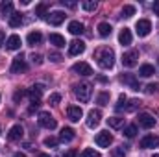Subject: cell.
<instances>
[{"instance_id": "ee69618b", "label": "cell", "mask_w": 159, "mask_h": 157, "mask_svg": "<svg viewBox=\"0 0 159 157\" xmlns=\"http://www.w3.org/2000/svg\"><path fill=\"white\" fill-rule=\"evenodd\" d=\"M63 157H78V152H76L74 148H70V150H69V152H67Z\"/></svg>"}, {"instance_id": "ffe728a7", "label": "cell", "mask_w": 159, "mask_h": 157, "mask_svg": "<svg viewBox=\"0 0 159 157\" xmlns=\"http://www.w3.org/2000/svg\"><path fill=\"white\" fill-rule=\"evenodd\" d=\"M111 32H113V28H111L109 22H100V24H98V35H100V37H109Z\"/></svg>"}, {"instance_id": "6da1fadb", "label": "cell", "mask_w": 159, "mask_h": 157, "mask_svg": "<svg viewBox=\"0 0 159 157\" xmlns=\"http://www.w3.org/2000/svg\"><path fill=\"white\" fill-rule=\"evenodd\" d=\"M96 63L102 69H113V65H115V52L111 48H100L96 52Z\"/></svg>"}, {"instance_id": "b9f144b4", "label": "cell", "mask_w": 159, "mask_h": 157, "mask_svg": "<svg viewBox=\"0 0 159 157\" xmlns=\"http://www.w3.org/2000/svg\"><path fill=\"white\" fill-rule=\"evenodd\" d=\"M32 61H34L35 65H41V63H43V57H41L39 54H32Z\"/></svg>"}, {"instance_id": "cb8c5ba5", "label": "cell", "mask_w": 159, "mask_h": 157, "mask_svg": "<svg viewBox=\"0 0 159 157\" xmlns=\"http://www.w3.org/2000/svg\"><path fill=\"white\" fill-rule=\"evenodd\" d=\"M83 24L81 22H78V20H72L70 24H69V32L72 34V35H80V34H83Z\"/></svg>"}, {"instance_id": "52a82bcc", "label": "cell", "mask_w": 159, "mask_h": 157, "mask_svg": "<svg viewBox=\"0 0 159 157\" xmlns=\"http://www.w3.org/2000/svg\"><path fill=\"white\" fill-rule=\"evenodd\" d=\"M137 122H139V126L144 128V129H150V128L156 126V118L152 117L150 113H141V115L137 117Z\"/></svg>"}, {"instance_id": "7dc6e473", "label": "cell", "mask_w": 159, "mask_h": 157, "mask_svg": "<svg viewBox=\"0 0 159 157\" xmlns=\"http://www.w3.org/2000/svg\"><path fill=\"white\" fill-rule=\"evenodd\" d=\"M4 39H6V34H4V32H0V46L4 44Z\"/></svg>"}, {"instance_id": "d4e9b609", "label": "cell", "mask_w": 159, "mask_h": 157, "mask_svg": "<svg viewBox=\"0 0 159 157\" xmlns=\"http://www.w3.org/2000/svg\"><path fill=\"white\" fill-rule=\"evenodd\" d=\"M26 39H28V44L35 46V44H41V41H43V35H41V32H30Z\"/></svg>"}, {"instance_id": "ba28073f", "label": "cell", "mask_w": 159, "mask_h": 157, "mask_svg": "<svg viewBox=\"0 0 159 157\" xmlns=\"http://www.w3.org/2000/svg\"><path fill=\"white\" fill-rule=\"evenodd\" d=\"M72 72H76L80 76H91V74H93V69H91L89 63L80 61V63H74V65H72Z\"/></svg>"}, {"instance_id": "60d3db41", "label": "cell", "mask_w": 159, "mask_h": 157, "mask_svg": "<svg viewBox=\"0 0 159 157\" xmlns=\"http://www.w3.org/2000/svg\"><path fill=\"white\" fill-rule=\"evenodd\" d=\"M113 157H126V150L120 146V148H115L113 150Z\"/></svg>"}, {"instance_id": "e575fe53", "label": "cell", "mask_w": 159, "mask_h": 157, "mask_svg": "<svg viewBox=\"0 0 159 157\" xmlns=\"http://www.w3.org/2000/svg\"><path fill=\"white\" fill-rule=\"evenodd\" d=\"M139 105H141V102H139V100H129V104H128V105H124V109H126V111H135Z\"/></svg>"}, {"instance_id": "74e56055", "label": "cell", "mask_w": 159, "mask_h": 157, "mask_svg": "<svg viewBox=\"0 0 159 157\" xmlns=\"http://www.w3.org/2000/svg\"><path fill=\"white\" fill-rule=\"evenodd\" d=\"M48 102H50L52 105H57V104L61 102V94H57V92H54V94H50V98H48Z\"/></svg>"}, {"instance_id": "9a60e30c", "label": "cell", "mask_w": 159, "mask_h": 157, "mask_svg": "<svg viewBox=\"0 0 159 157\" xmlns=\"http://www.w3.org/2000/svg\"><path fill=\"white\" fill-rule=\"evenodd\" d=\"M67 117L70 118L72 122H78L80 118L83 117V111H81L80 105H69L67 107Z\"/></svg>"}, {"instance_id": "f546056e", "label": "cell", "mask_w": 159, "mask_h": 157, "mask_svg": "<svg viewBox=\"0 0 159 157\" xmlns=\"http://www.w3.org/2000/svg\"><path fill=\"white\" fill-rule=\"evenodd\" d=\"M96 6H98V4H96L94 0H85V2H81V7H83L85 11H94Z\"/></svg>"}, {"instance_id": "d6a6232c", "label": "cell", "mask_w": 159, "mask_h": 157, "mask_svg": "<svg viewBox=\"0 0 159 157\" xmlns=\"http://www.w3.org/2000/svg\"><path fill=\"white\" fill-rule=\"evenodd\" d=\"M46 7H48V4H39V6L35 7V15H37L39 19H44V17H46V15H44V13H46Z\"/></svg>"}, {"instance_id": "d6986e66", "label": "cell", "mask_w": 159, "mask_h": 157, "mask_svg": "<svg viewBox=\"0 0 159 157\" xmlns=\"http://www.w3.org/2000/svg\"><path fill=\"white\" fill-rule=\"evenodd\" d=\"M131 32L128 30V28H124V30H120L119 34V43L122 44V46H128V44H131Z\"/></svg>"}, {"instance_id": "2e32d148", "label": "cell", "mask_w": 159, "mask_h": 157, "mask_svg": "<svg viewBox=\"0 0 159 157\" xmlns=\"http://www.w3.org/2000/svg\"><path fill=\"white\" fill-rule=\"evenodd\" d=\"M120 81L122 83H126L129 89H133V91H139L141 87H139V81H137V78L133 76V74H122L120 76Z\"/></svg>"}, {"instance_id": "7402d4cb", "label": "cell", "mask_w": 159, "mask_h": 157, "mask_svg": "<svg viewBox=\"0 0 159 157\" xmlns=\"http://www.w3.org/2000/svg\"><path fill=\"white\" fill-rule=\"evenodd\" d=\"M72 139H74V129H72V128H63V129H61V135H59V141L70 142Z\"/></svg>"}, {"instance_id": "603a6c76", "label": "cell", "mask_w": 159, "mask_h": 157, "mask_svg": "<svg viewBox=\"0 0 159 157\" xmlns=\"http://www.w3.org/2000/svg\"><path fill=\"white\" fill-rule=\"evenodd\" d=\"M0 13H2L4 17H6V15L11 17V15H13V2H9V0L2 2V4H0Z\"/></svg>"}, {"instance_id": "8fae6325", "label": "cell", "mask_w": 159, "mask_h": 157, "mask_svg": "<svg viewBox=\"0 0 159 157\" xmlns=\"http://www.w3.org/2000/svg\"><path fill=\"white\" fill-rule=\"evenodd\" d=\"M85 52V43L80 39H74L72 43H69V54L70 56H80Z\"/></svg>"}, {"instance_id": "f35d334b", "label": "cell", "mask_w": 159, "mask_h": 157, "mask_svg": "<svg viewBox=\"0 0 159 157\" xmlns=\"http://www.w3.org/2000/svg\"><path fill=\"white\" fill-rule=\"evenodd\" d=\"M24 94H26V91H15V94H13V102L19 104V102L24 98Z\"/></svg>"}, {"instance_id": "5b68a950", "label": "cell", "mask_w": 159, "mask_h": 157, "mask_svg": "<svg viewBox=\"0 0 159 157\" xmlns=\"http://www.w3.org/2000/svg\"><path fill=\"white\" fill-rule=\"evenodd\" d=\"M150 30H152V22H150L148 19H141V20H137V24H135V32H137L139 37H146V35L150 34Z\"/></svg>"}, {"instance_id": "e0dca14e", "label": "cell", "mask_w": 159, "mask_h": 157, "mask_svg": "<svg viewBox=\"0 0 159 157\" xmlns=\"http://www.w3.org/2000/svg\"><path fill=\"white\" fill-rule=\"evenodd\" d=\"M63 20H65V13H63V11H52V13H48V22H50V24L59 26Z\"/></svg>"}, {"instance_id": "ab89813d", "label": "cell", "mask_w": 159, "mask_h": 157, "mask_svg": "<svg viewBox=\"0 0 159 157\" xmlns=\"http://www.w3.org/2000/svg\"><path fill=\"white\" fill-rule=\"evenodd\" d=\"M156 91H157V83H148V85H146V89H144V92H146V94H154Z\"/></svg>"}, {"instance_id": "8992f818", "label": "cell", "mask_w": 159, "mask_h": 157, "mask_svg": "<svg viewBox=\"0 0 159 157\" xmlns=\"http://www.w3.org/2000/svg\"><path fill=\"white\" fill-rule=\"evenodd\" d=\"M139 146H141L143 150H150V148H157V146H159V137H156V135H144V137L141 139V142H139Z\"/></svg>"}, {"instance_id": "9c48e42d", "label": "cell", "mask_w": 159, "mask_h": 157, "mask_svg": "<svg viewBox=\"0 0 159 157\" xmlns=\"http://www.w3.org/2000/svg\"><path fill=\"white\" fill-rule=\"evenodd\" d=\"M111 141H113V137H111L109 131H100V133L96 135V139H94V142H96L100 148H107V146L111 144Z\"/></svg>"}, {"instance_id": "816d5d0a", "label": "cell", "mask_w": 159, "mask_h": 157, "mask_svg": "<svg viewBox=\"0 0 159 157\" xmlns=\"http://www.w3.org/2000/svg\"><path fill=\"white\" fill-rule=\"evenodd\" d=\"M0 135H2V131H0Z\"/></svg>"}, {"instance_id": "7c38bea8", "label": "cell", "mask_w": 159, "mask_h": 157, "mask_svg": "<svg viewBox=\"0 0 159 157\" xmlns=\"http://www.w3.org/2000/svg\"><path fill=\"white\" fill-rule=\"evenodd\" d=\"M26 69H28V65H26V61H24L20 56L13 59V63H11V72H13V74H20V72H26Z\"/></svg>"}, {"instance_id": "5bb4252c", "label": "cell", "mask_w": 159, "mask_h": 157, "mask_svg": "<svg viewBox=\"0 0 159 157\" xmlns=\"http://www.w3.org/2000/svg\"><path fill=\"white\" fill-rule=\"evenodd\" d=\"M22 135H24V128H22L20 124H15V126L9 129V133H7V139L13 142V141H20V139H22Z\"/></svg>"}, {"instance_id": "4fadbf2b", "label": "cell", "mask_w": 159, "mask_h": 157, "mask_svg": "<svg viewBox=\"0 0 159 157\" xmlns=\"http://www.w3.org/2000/svg\"><path fill=\"white\" fill-rule=\"evenodd\" d=\"M43 91H44V87H43L41 83H37V85H34L32 89H28L26 94L30 96L32 102H41V94H43Z\"/></svg>"}, {"instance_id": "7a4b0ae2", "label": "cell", "mask_w": 159, "mask_h": 157, "mask_svg": "<svg viewBox=\"0 0 159 157\" xmlns=\"http://www.w3.org/2000/svg\"><path fill=\"white\" fill-rule=\"evenodd\" d=\"M91 85L89 83H78L76 87H74V94H76V98H78L80 102H83V104H87L89 100H91Z\"/></svg>"}, {"instance_id": "277c9868", "label": "cell", "mask_w": 159, "mask_h": 157, "mask_svg": "<svg viewBox=\"0 0 159 157\" xmlns=\"http://www.w3.org/2000/svg\"><path fill=\"white\" fill-rule=\"evenodd\" d=\"M122 65L124 67H128V69H131V67H135L137 63H139V52L137 50H129V52H126V54H122Z\"/></svg>"}, {"instance_id": "f907efd6", "label": "cell", "mask_w": 159, "mask_h": 157, "mask_svg": "<svg viewBox=\"0 0 159 157\" xmlns=\"http://www.w3.org/2000/svg\"><path fill=\"white\" fill-rule=\"evenodd\" d=\"M152 157H159V154H156V155H152Z\"/></svg>"}, {"instance_id": "d590c367", "label": "cell", "mask_w": 159, "mask_h": 157, "mask_svg": "<svg viewBox=\"0 0 159 157\" xmlns=\"http://www.w3.org/2000/svg\"><path fill=\"white\" fill-rule=\"evenodd\" d=\"M44 146L56 148V146H57V139H56V137H46V139H44Z\"/></svg>"}, {"instance_id": "f6af8a7d", "label": "cell", "mask_w": 159, "mask_h": 157, "mask_svg": "<svg viewBox=\"0 0 159 157\" xmlns=\"http://www.w3.org/2000/svg\"><path fill=\"white\" fill-rule=\"evenodd\" d=\"M63 6H67V7H76V2H65V0H63Z\"/></svg>"}, {"instance_id": "3957f363", "label": "cell", "mask_w": 159, "mask_h": 157, "mask_svg": "<svg viewBox=\"0 0 159 157\" xmlns=\"http://www.w3.org/2000/svg\"><path fill=\"white\" fill-rule=\"evenodd\" d=\"M37 122H39L41 128H44V129H56V126H57L56 118L52 117L50 113H46V111H41V113H39Z\"/></svg>"}, {"instance_id": "7bdbcfd3", "label": "cell", "mask_w": 159, "mask_h": 157, "mask_svg": "<svg viewBox=\"0 0 159 157\" xmlns=\"http://www.w3.org/2000/svg\"><path fill=\"white\" fill-rule=\"evenodd\" d=\"M124 102H126V96H124V94H120L119 96V104H117V109H122V107H124Z\"/></svg>"}, {"instance_id": "1f68e13d", "label": "cell", "mask_w": 159, "mask_h": 157, "mask_svg": "<svg viewBox=\"0 0 159 157\" xmlns=\"http://www.w3.org/2000/svg\"><path fill=\"white\" fill-rule=\"evenodd\" d=\"M135 133H137V126H135V124H131V126H126V129H124V135H126L128 139L135 137Z\"/></svg>"}, {"instance_id": "4316f807", "label": "cell", "mask_w": 159, "mask_h": 157, "mask_svg": "<svg viewBox=\"0 0 159 157\" xmlns=\"http://www.w3.org/2000/svg\"><path fill=\"white\" fill-rule=\"evenodd\" d=\"M152 74H154V67H152V65H148V63L141 65V69H139V76H143V78H150Z\"/></svg>"}, {"instance_id": "8d00e7d4", "label": "cell", "mask_w": 159, "mask_h": 157, "mask_svg": "<svg viewBox=\"0 0 159 157\" xmlns=\"http://www.w3.org/2000/svg\"><path fill=\"white\" fill-rule=\"evenodd\" d=\"M48 59H50V61H54V63H59L63 57H61V54H59V52H50V54H48Z\"/></svg>"}, {"instance_id": "c3c4849f", "label": "cell", "mask_w": 159, "mask_h": 157, "mask_svg": "<svg viewBox=\"0 0 159 157\" xmlns=\"http://www.w3.org/2000/svg\"><path fill=\"white\" fill-rule=\"evenodd\" d=\"M13 157H26L24 154H20V152H17V154H13Z\"/></svg>"}, {"instance_id": "681fc988", "label": "cell", "mask_w": 159, "mask_h": 157, "mask_svg": "<svg viewBox=\"0 0 159 157\" xmlns=\"http://www.w3.org/2000/svg\"><path fill=\"white\" fill-rule=\"evenodd\" d=\"M39 157H50L48 154H39Z\"/></svg>"}, {"instance_id": "bcb514c9", "label": "cell", "mask_w": 159, "mask_h": 157, "mask_svg": "<svg viewBox=\"0 0 159 157\" xmlns=\"http://www.w3.org/2000/svg\"><path fill=\"white\" fill-rule=\"evenodd\" d=\"M154 13H156V15H159V0L154 4Z\"/></svg>"}, {"instance_id": "484cf974", "label": "cell", "mask_w": 159, "mask_h": 157, "mask_svg": "<svg viewBox=\"0 0 159 157\" xmlns=\"http://www.w3.org/2000/svg\"><path fill=\"white\" fill-rule=\"evenodd\" d=\"M22 22H24L22 13H13V15L9 17V26H11V28H19Z\"/></svg>"}, {"instance_id": "4dcf8cb0", "label": "cell", "mask_w": 159, "mask_h": 157, "mask_svg": "<svg viewBox=\"0 0 159 157\" xmlns=\"http://www.w3.org/2000/svg\"><path fill=\"white\" fill-rule=\"evenodd\" d=\"M96 102H98L100 105H107V104H109V92H100L98 98H96Z\"/></svg>"}, {"instance_id": "836d02e7", "label": "cell", "mask_w": 159, "mask_h": 157, "mask_svg": "<svg viewBox=\"0 0 159 157\" xmlns=\"http://www.w3.org/2000/svg\"><path fill=\"white\" fill-rule=\"evenodd\" d=\"M81 157H102L98 152H94L93 148H85L83 152H81Z\"/></svg>"}, {"instance_id": "f1b7e54d", "label": "cell", "mask_w": 159, "mask_h": 157, "mask_svg": "<svg viewBox=\"0 0 159 157\" xmlns=\"http://www.w3.org/2000/svg\"><path fill=\"white\" fill-rule=\"evenodd\" d=\"M133 15H135V6H124L122 7V17L124 19H129Z\"/></svg>"}, {"instance_id": "83f0119b", "label": "cell", "mask_w": 159, "mask_h": 157, "mask_svg": "<svg viewBox=\"0 0 159 157\" xmlns=\"http://www.w3.org/2000/svg\"><path fill=\"white\" fill-rule=\"evenodd\" d=\"M107 124H109V128H122L124 126V118L122 117H111V118H107Z\"/></svg>"}, {"instance_id": "30bf717a", "label": "cell", "mask_w": 159, "mask_h": 157, "mask_svg": "<svg viewBox=\"0 0 159 157\" xmlns=\"http://www.w3.org/2000/svg\"><path fill=\"white\" fill-rule=\"evenodd\" d=\"M100 120H102V113H100L98 109H93V111H89V115H87V128L94 129V128L100 124Z\"/></svg>"}, {"instance_id": "ac0fdd59", "label": "cell", "mask_w": 159, "mask_h": 157, "mask_svg": "<svg viewBox=\"0 0 159 157\" xmlns=\"http://www.w3.org/2000/svg\"><path fill=\"white\" fill-rule=\"evenodd\" d=\"M20 44H22V41H20L19 35H11V37H7V41H6V48L7 50H19Z\"/></svg>"}, {"instance_id": "44dd1931", "label": "cell", "mask_w": 159, "mask_h": 157, "mask_svg": "<svg viewBox=\"0 0 159 157\" xmlns=\"http://www.w3.org/2000/svg\"><path fill=\"white\" fill-rule=\"evenodd\" d=\"M50 44H54V46H57V48H63L67 43H65V37L63 35H59V34H50Z\"/></svg>"}]
</instances>
